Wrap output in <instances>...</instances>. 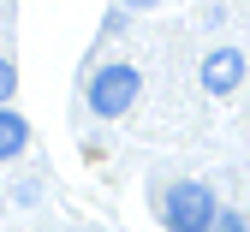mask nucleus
Wrapping results in <instances>:
<instances>
[{
  "mask_svg": "<svg viewBox=\"0 0 250 232\" xmlns=\"http://www.w3.org/2000/svg\"><path fill=\"white\" fill-rule=\"evenodd\" d=\"M137 95H143L137 65L113 60V65H102V72L89 78V113H96V119H119V113H131V102H137Z\"/></svg>",
  "mask_w": 250,
  "mask_h": 232,
  "instance_id": "obj_2",
  "label": "nucleus"
},
{
  "mask_svg": "<svg viewBox=\"0 0 250 232\" xmlns=\"http://www.w3.org/2000/svg\"><path fill=\"white\" fill-rule=\"evenodd\" d=\"M244 84V54L238 48H208L203 54V89L208 95H232Z\"/></svg>",
  "mask_w": 250,
  "mask_h": 232,
  "instance_id": "obj_3",
  "label": "nucleus"
},
{
  "mask_svg": "<svg viewBox=\"0 0 250 232\" xmlns=\"http://www.w3.org/2000/svg\"><path fill=\"white\" fill-rule=\"evenodd\" d=\"M208 232H250V220H244V214H232V209H227V214H221V220H214V226H208Z\"/></svg>",
  "mask_w": 250,
  "mask_h": 232,
  "instance_id": "obj_5",
  "label": "nucleus"
},
{
  "mask_svg": "<svg viewBox=\"0 0 250 232\" xmlns=\"http://www.w3.org/2000/svg\"><path fill=\"white\" fill-rule=\"evenodd\" d=\"M155 214H161L167 232H208L227 209H221V196H214L203 179H179V185L161 190V209H155Z\"/></svg>",
  "mask_w": 250,
  "mask_h": 232,
  "instance_id": "obj_1",
  "label": "nucleus"
},
{
  "mask_svg": "<svg viewBox=\"0 0 250 232\" xmlns=\"http://www.w3.org/2000/svg\"><path fill=\"white\" fill-rule=\"evenodd\" d=\"M119 6H125V12H143V6H155V0H119Z\"/></svg>",
  "mask_w": 250,
  "mask_h": 232,
  "instance_id": "obj_7",
  "label": "nucleus"
},
{
  "mask_svg": "<svg viewBox=\"0 0 250 232\" xmlns=\"http://www.w3.org/2000/svg\"><path fill=\"white\" fill-rule=\"evenodd\" d=\"M0 89H6V107H12V89H18V72H12V60L0 65Z\"/></svg>",
  "mask_w": 250,
  "mask_h": 232,
  "instance_id": "obj_6",
  "label": "nucleus"
},
{
  "mask_svg": "<svg viewBox=\"0 0 250 232\" xmlns=\"http://www.w3.org/2000/svg\"><path fill=\"white\" fill-rule=\"evenodd\" d=\"M24 149H30V125L6 107V113H0V155L12 161V155H24Z\"/></svg>",
  "mask_w": 250,
  "mask_h": 232,
  "instance_id": "obj_4",
  "label": "nucleus"
}]
</instances>
